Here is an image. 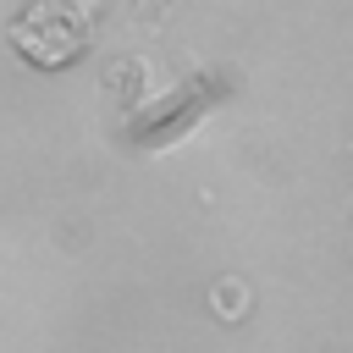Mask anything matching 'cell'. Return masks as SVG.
<instances>
[{"label":"cell","mask_w":353,"mask_h":353,"mask_svg":"<svg viewBox=\"0 0 353 353\" xmlns=\"http://www.w3.org/2000/svg\"><path fill=\"white\" fill-rule=\"evenodd\" d=\"M11 50L39 66V72H61L88 50V11L83 0H28L11 17Z\"/></svg>","instance_id":"obj_1"}]
</instances>
